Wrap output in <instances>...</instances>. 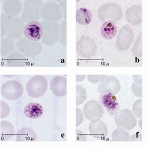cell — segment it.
Wrapping results in <instances>:
<instances>
[{
  "label": "cell",
  "mask_w": 147,
  "mask_h": 147,
  "mask_svg": "<svg viewBox=\"0 0 147 147\" xmlns=\"http://www.w3.org/2000/svg\"><path fill=\"white\" fill-rule=\"evenodd\" d=\"M48 89L47 79L41 75L31 78L26 86L28 94L32 98H38L43 96Z\"/></svg>",
  "instance_id": "obj_1"
},
{
  "label": "cell",
  "mask_w": 147,
  "mask_h": 147,
  "mask_svg": "<svg viewBox=\"0 0 147 147\" xmlns=\"http://www.w3.org/2000/svg\"><path fill=\"white\" fill-rule=\"evenodd\" d=\"M121 7L115 3H107L102 5L98 10V17L102 21L116 22L123 17Z\"/></svg>",
  "instance_id": "obj_2"
},
{
  "label": "cell",
  "mask_w": 147,
  "mask_h": 147,
  "mask_svg": "<svg viewBox=\"0 0 147 147\" xmlns=\"http://www.w3.org/2000/svg\"><path fill=\"white\" fill-rule=\"evenodd\" d=\"M24 92L22 84L16 80H8L1 87V94L9 100H16L20 98Z\"/></svg>",
  "instance_id": "obj_3"
},
{
  "label": "cell",
  "mask_w": 147,
  "mask_h": 147,
  "mask_svg": "<svg viewBox=\"0 0 147 147\" xmlns=\"http://www.w3.org/2000/svg\"><path fill=\"white\" fill-rule=\"evenodd\" d=\"M114 121L118 127H123L127 130L134 129L137 123V118L132 111L128 109L120 110L114 116Z\"/></svg>",
  "instance_id": "obj_4"
},
{
  "label": "cell",
  "mask_w": 147,
  "mask_h": 147,
  "mask_svg": "<svg viewBox=\"0 0 147 147\" xmlns=\"http://www.w3.org/2000/svg\"><path fill=\"white\" fill-rule=\"evenodd\" d=\"M97 45L90 37L82 36L76 43V51L82 57L89 59L96 55Z\"/></svg>",
  "instance_id": "obj_5"
},
{
  "label": "cell",
  "mask_w": 147,
  "mask_h": 147,
  "mask_svg": "<svg viewBox=\"0 0 147 147\" xmlns=\"http://www.w3.org/2000/svg\"><path fill=\"white\" fill-rule=\"evenodd\" d=\"M23 33L28 40L34 42H37L43 37V25L37 20L29 22L24 27Z\"/></svg>",
  "instance_id": "obj_6"
},
{
  "label": "cell",
  "mask_w": 147,
  "mask_h": 147,
  "mask_svg": "<svg viewBox=\"0 0 147 147\" xmlns=\"http://www.w3.org/2000/svg\"><path fill=\"white\" fill-rule=\"evenodd\" d=\"M134 33L128 25H123L120 29L116 40L117 48L120 51H126L134 41Z\"/></svg>",
  "instance_id": "obj_7"
},
{
  "label": "cell",
  "mask_w": 147,
  "mask_h": 147,
  "mask_svg": "<svg viewBox=\"0 0 147 147\" xmlns=\"http://www.w3.org/2000/svg\"><path fill=\"white\" fill-rule=\"evenodd\" d=\"M83 112L86 119L88 121H91L94 118L100 119L104 115V108L98 101L91 100L84 105Z\"/></svg>",
  "instance_id": "obj_8"
},
{
  "label": "cell",
  "mask_w": 147,
  "mask_h": 147,
  "mask_svg": "<svg viewBox=\"0 0 147 147\" xmlns=\"http://www.w3.org/2000/svg\"><path fill=\"white\" fill-rule=\"evenodd\" d=\"M99 101L111 116H115L120 110V105L117 97L112 93L100 94Z\"/></svg>",
  "instance_id": "obj_9"
},
{
  "label": "cell",
  "mask_w": 147,
  "mask_h": 147,
  "mask_svg": "<svg viewBox=\"0 0 147 147\" xmlns=\"http://www.w3.org/2000/svg\"><path fill=\"white\" fill-rule=\"evenodd\" d=\"M88 131L94 139L103 140L107 136L108 128L107 125L100 118H94L89 123Z\"/></svg>",
  "instance_id": "obj_10"
},
{
  "label": "cell",
  "mask_w": 147,
  "mask_h": 147,
  "mask_svg": "<svg viewBox=\"0 0 147 147\" xmlns=\"http://www.w3.org/2000/svg\"><path fill=\"white\" fill-rule=\"evenodd\" d=\"M121 89V84L116 77L111 76L107 77L104 82L99 84L98 92L100 94L112 93L117 94Z\"/></svg>",
  "instance_id": "obj_11"
},
{
  "label": "cell",
  "mask_w": 147,
  "mask_h": 147,
  "mask_svg": "<svg viewBox=\"0 0 147 147\" xmlns=\"http://www.w3.org/2000/svg\"><path fill=\"white\" fill-rule=\"evenodd\" d=\"M50 90L54 95L64 97L67 95V78L56 76L50 82Z\"/></svg>",
  "instance_id": "obj_12"
},
{
  "label": "cell",
  "mask_w": 147,
  "mask_h": 147,
  "mask_svg": "<svg viewBox=\"0 0 147 147\" xmlns=\"http://www.w3.org/2000/svg\"><path fill=\"white\" fill-rule=\"evenodd\" d=\"M142 7L140 5H134L129 7L125 13L126 22L133 26L141 24L142 22Z\"/></svg>",
  "instance_id": "obj_13"
},
{
  "label": "cell",
  "mask_w": 147,
  "mask_h": 147,
  "mask_svg": "<svg viewBox=\"0 0 147 147\" xmlns=\"http://www.w3.org/2000/svg\"><path fill=\"white\" fill-rule=\"evenodd\" d=\"M44 110L42 106L37 103H31L24 108L25 116L31 119H37L43 115Z\"/></svg>",
  "instance_id": "obj_14"
},
{
  "label": "cell",
  "mask_w": 147,
  "mask_h": 147,
  "mask_svg": "<svg viewBox=\"0 0 147 147\" xmlns=\"http://www.w3.org/2000/svg\"><path fill=\"white\" fill-rule=\"evenodd\" d=\"M17 142H35L37 140L36 133L30 127H23L20 129L16 135Z\"/></svg>",
  "instance_id": "obj_15"
},
{
  "label": "cell",
  "mask_w": 147,
  "mask_h": 147,
  "mask_svg": "<svg viewBox=\"0 0 147 147\" xmlns=\"http://www.w3.org/2000/svg\"><path fill=\"white\" fill-rule=\"evenodd\" d=\"M117 25L113 22H105L100 29V33L104 39L110 40L114 38L117 35Z\"/></svg>",
  "instance_id": "obj_16"
},
{
  "label": "cell",
  "mask_w": 147,
  "mask_h": 147,
  "mask_svg": "<svg viewBox=\"0 0 147 147\" xmlns=\"http://www.w3.org/2000/svg\"><path fill=\"white\" fill-rule=\"evenodd\" d=\"M15 134V129L12 123L7 121L0 123V137L1 141H8Z\"/></svg>",
  "instance_id": "obj_17"
},
{
  "label": "cell",
  "mask_w": 147,
  "mask_h": 147,
  "mask_svg": "<svg viewBox=\"0 0 147 147\" xmlns=\"http://www.w3.org/2000/svg\"><path fill=\"white\" fill-rule=\"evenodd\" d=\"M92 20L91 11L85 7H81L76 12V22L82 25L90 24Z\"/></svg>",
  "instance_id": "obj_18"
},
{
  "label": "cell",
  "mask_w": 147,
  "mask_h": 147,
  "mask_svg": "<svg viewBox=\"0 0 147 147\" xmlns=\"http://www.w3.org/2000/svg\"><path fill=\"white\" fill-rule=\"evenodd\" d=\"M111 139L115 142H128L130 140V135L127 129L118 127L113 132Z\"/></svg>",
  "instance_id": "obj_19"
},
{
  "label": "cell",
  "mask_w": 147,
  "mask_h": 147,
  "mask_svg": "<svg viewBox=\"0 0 147 147\" xmlns=\"http://www.w3.org/2000/svg\"><path fill=\"white\" fill-rule=\"evenodd\" d=\"M131 52L133 55L137 57H142V33H140L137 37L135 44L132 49Z\"/></svg>",
  "instance_id": "obj_20"
},
{
  "label": "cell",
  "mask_w": 147,
  "mask_h": 147,
  "mask_svg": "<svg viewBox=\"0 0 147 147\" xmlns=\"http://www.w3.org/2000/svg\"><path fill=\"white\" fill-rule=\"evenodd\" d=\"M76 88V105L77 106L82 104L87 99V92L86 89L82 86L77 85Z\"/></svg>",
  "instance_id": "obj_21"
},
{
  "label": "cell",
  "mask_w": 147,
  "mask_h": 147,
  "mask_svg": "<svg viewBox=\"0 0 147 147\" xmlns=\"http://www.w3.org/2000/svg\"><path fill=\"white\" fill-rule=\"evenodd\" d=\"M132 111L137 118H142V99L136 100L132 105Z\"/></svg>",
  "instance_id": "obj_22"
},
{
  "label": "cell",
  "mask_w": 147,
  "mask_h": 147,
  "mask_svg": "<svg viewBox=\"0 0 147 147\" xmlns=\"http://www.w3.org/2000/svg\"><path fill=\"white\" fill-rule=\"evenodd\" d=\"M107 77V75H88L87 80L92 84H97L104 82Z\"/></svg>",
  "instance_id": "obj_23"
},
{
  "label": "cell",
  "mask_w": 147,
  "mask_h": 147,
  "mask_svg": "<svg viewBox=\"0 0 147 147\" xmlns=\"http://www.w3.org/2000/svg\"><path fill=\"white\" fill-rule=\"evenodd\" d=\"M1 108H0V117L1 118H4L8 116L10 112V108L8 105L4 101H1Z\"/></svg>",
  "instance_id": "obj_24"
},
{
  "label": "cell",
  "mask_w": 147,
  "mask_h": 147,
  "mask_svg": "<svg viewBox=\"0 0 147 147\" xmlns=\"http://www.w3.org/2000/svg\"><path fill=\"white\" fill-rule=\"evenodd\" d=\"M131 91L135 97H142V86H139L135 83H133L131 86Z\"/></svg>",
  "instance_id": "obj_25"
},
{
  "label": "cell",
  "mask_w": 147,
  "mask_h": 147,
  "mask_svg": "<svg viewBox=\"0 0 147 147\" xmlns=\"http://www.w3.org/2000/svg\"><path fill=\"white\" fill-rule=\"evenodd\" d=\"M76 126L78 127L80 126L81 124H82V123L83 122L84 117V114H83L82 112L78 108H76Z\"/></svg>",
  "instance_id": "obj_26"
},
{
  "label": "cell",
  "mask_w": 147,
  "mask_h": 147,
  "mask_svg": "<svg viewBox=\"0 0 147 147\" xmlns=\"http://www.w3.org/2000/svg\"><path fill=\"white\" fill-rule=\"evenodd\" d=\"M76 141L78 142H86L87 141L86 135L79 129L76 131Z\"/></svg>",
  "instance_id": "obj_27"
},
{
  "label": "cell",
  "mask_w": 147,
  "mask_h": 147,
  "mask_svg": "<svg viewBox=\"0 0 147 147\" xmlns=\"http://www.w3.org/2000/svg\"><path fill=\"white\" fill-rule=\"evenodd\" d=\"M132 78L135 83L139 86H142V75H132Z\"/></svg>",
  "instance_id": "obj_28"
},
{
  "label": "cell",
  "mask_w": 147,
  "mask_h": 147,
  "mask_svg": "<svg viewBox=\"0 0 147 147\" xmlns=\"http://www.w3.org/2000/svg\"><path fill=\"white\" fill-rule=\"evenodd\" d=\"M142 141V135L141 134H135L132 135L130 138L129 141Z\"/></svg>",
  "instance_id": "obj_29"
},
{
  "label": "cell",
  "mask_w": 147,
  "mask_h": 147,
  "mask_svg": "<svg viewBox=\"0 0 147 147\" xmlns=\"http://www.w3.org/2000/svg\"><path fill=\"white\" fill-rule=\"evenodd\" d=\"M86 76L85 75H76V82H82L85 79Z\"/></svg>",
  "instance_id": "obj_30"
},
{
  "label": "cell",
  "mask_w": 147,
  "mask_h": 147,
  "mask_svg": "<svg viewBox=\"0 0 147 147\" xmlns=\"http://www.w3.org/2000/svg\"><path fill=\"white\" fill-rule=\"evenodd\" d=\"M138 126H139L140 128L141 129H142V118H140V120L138 121Z\"/></svg>",
  "instance_id": "obj_31"
}]
</instances>
